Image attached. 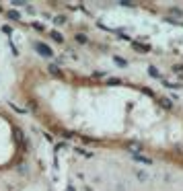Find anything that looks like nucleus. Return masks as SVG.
<instances>
[]
</instances>
